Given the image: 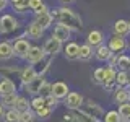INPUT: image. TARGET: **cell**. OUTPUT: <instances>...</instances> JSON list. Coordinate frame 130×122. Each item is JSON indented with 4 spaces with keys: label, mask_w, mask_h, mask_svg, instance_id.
Here are the masks:
<instances>
[{
    "label": "cell",
    "mask_w": 130,
    "mask_h": 122,
    "mask_svg": "<svg viewBox=\"0 0 130 122\" xmlns=\"http://www.w3.org/2000/svg\"><path fill=\"white\" fill-rule=\"evenodd\" d=\"M51 15L54 16L59 23L68 26L70 29H81V28H83V21H81V18L73 10H70V8H67V7L55 8V10L51 11Z\"/></svg>",
    "instance_id": "1"
},
{
    "label": "cell",
    "mask_w": 130,
    "mask_h": 122,
    "mask_svg": "<svg viewBox=\"0 0 130 122\" xmlns=\"http://www.w3.org/2000/svg\"><path fill=\"white\" fill-rule=\"evenodd\" d=\"M20 28V21L13 15H2L0 16V34H8Z\"/></svg>",
    "instance_id": "2"
},
{
    "label": "cell",
    "mask_w": 130,
    "mask_h": 122,
    "mask_svg": "<svg viewBox=\"0 0 130 122\" xmlns=\"http://www.w3.org/2000/svg\"><path fill=\"white\" fill-rule=\"evenodd\" d=\"M78 111L83 112V114H86V116H89V117H93V119H96V120L99 119V117L104 116L103 108H101L99 104L93 103V101H86V103H83V106H81Z\"/></svg>",
    "instance_id": "3"
},
{
    "label": "cell",
    "mask_w": 130,
    "mask_h": 122,
    "mask_svg": "<svg viewBox=\"0 0 130 122\" xmlns=\"http://www.w3.org/2000/svg\"><path fill=\"white\" fill-rule=\"evenodd\" d=\"M42 49H44V52H46V55H52V57H54V55H57L60 51H62V41L54 38V36H51V38L44 42Z\"/></svg>",
    "instance_id": "4"
},
{
    "label": "cell",
    "mask_w": 130,
    "mask_h": 122,
    "mask_svg": "<svg viewBox=\"0 0 130 122\" xmlns=\"http://www.w3.org/2000/svg\"><path fill=\"white\" fill-rule=\"evenodd\" d=\"M13 49H15V55L16 57H20V59H26V54H28V51L31 49V44H29L28 39H24L23 36H20V38L15 41Z\"/></svg>",
    "instance_id": "5"
},
{
    "label": "cell",
    "mask_w": 130,
    "mask_h": 122,
    "mask_svg": "<svg viewBox=\"0 0 130 122\" xmlns=\"http://www.w3.org/2000/svg\"><path fill=\"white\" fill-rule=\"evenodd\" d=\"M83 103H85L83 96H81L80 93H76V91H70L67 95V98H65V106H67L68 109H72V111L80 109L81 106H83Z\"/></svg>",
    "instance_id": "6"
},
{
    "label": "cell",
    "mask_w": 130,
    "mask_h": 122,
    "mask_svg": "<svg viewBox=\"0 0 130 122\" xmlns=\"http://www.w3.org/2000/svg\"><path fill=\"white\" fill-rule=\"evenodd\" d=\"M46 57V52H44V49L42 47H39V46H31V49L28 51V54H26V59L24 60H28L29 64H39L41 60Z\"/></svg>",
    "instance_id": "7"
},
{
    "label": "cell",
    "mask_w": 130,
    "mask_h": 122,
    "mask_svg": "<svg viewBox=\"0 0 130 122\" xmlns=\"http://www.w3.org/2000/svg\"><path fill=\"white\" fill-rule=\"evenodd\" d=\"M34 21L38 23L39 26H42L44 29H47V28H51L52 21H54V16L51 15V11H49V10L38 11V13L34 15Z\"/></svg>",
    "instance_id": "8"
},
{
    "label": "cell",
    "mask_w": 130,
    "mask_h": 122,
    "mask_svg": "<svg viewBox=\"0 0 130 122\" xmlns=\"http://www.w3.org/2000/svg\"><path fill=\"white\" fill-rule=\"evenodd\" d=\"M68 93H70V89L65 81H55L52 85V96H55L57 99H65Z\"/></svg>",
    "instance_id": "9"
},
{
    "label": "cell",
    "mask_w": 130,
    "mask_h": 122,
    "mask_svg": "<svg viewBox=\"0 0 130 122\" xmlns=\"http://www.w3.org/2000/svg\"><path fill=\"white\" fill-rule=\"evenodd\" d=\"M44 31H46V29H44L42 26H39L36 21H31L29 24H28L24 34H26L29 39H41V38H42V34H44Z\"/></svg>",
    "instance_id": "10"
},
{
    "label": "cell",
    "mask_w": 130,
    "mask_h": 122,
    "mask_svg": "<svg viewBox=\"0 0 130 122\" xmlns=\"http://www.w3.org/2000/svg\"><path fill=\"white\" fill-rule=\"evenodd\" d=\"M70 33H72V29L68 26H65V24H62V23H57L52 36L57 38V39H60L62 42H67V39H70Z\"/></svg>",
    "instance_id": "11"
},
{
    "label": "cell",
    "mask_w": 130,
    "mask_h": 122,
    "mask_svg": "<svg viewBox=\"0 0 130 122\" xmlns=\"http://www.w3.org/2000/svg\"><path fill=\"white\" fill-rule=\"evenodd\" d=\"M44 75H38L34 80L31 81V83H28V85H24V89H26L29 95H34V96H38L39 95V89H41V86L44 85Z\"/></svg>",
    "instance_id": "12"
},
{
    "label": "cell",
    "mask_w": 130,
    "mask_h": 122,
    "mask_svg": "<svg viewBox=\"0 0 130 122\" xmlns=\"http://www.w3.org/2000/svg\"><path fill=\"white\" fill-rule=\"evenodd\" d=\"M13 93H16V85L13 80H10V78L0 80V98L7 96V95H13Z\"/></svg>",
    "instance_id": "13"
},
{
    "label": "cell",
    "mask_w": 130,
    "mask_h": 122,
    "mask_svg": "<svg viewBox=\"0 0 130 122\" xmlns=\"http://www.w3.org/2000/svg\"><path fill=\"white\" fill-rule=\"evenodd\" d=\"M109 47H111V51L114 54H119V52H124V49L127 47V42H125V38H122V36H114L111 39V42H109Z\"/></svg>",
    "instance_id": "14"
},
{
    "label": "cell",
    "mask_w": 130,
    "mask_h": 122,
    "mask_svg": "<svg viewBox=\"0 0 130 122\" xmlns=\"http://www.w3.org/2000/svg\"><path fill=\"white\" fill-rule=\"evenodd\" d=\"M15 55V49L13 44L8 41H2L0 42V60H8Z\"/></svg>",
    "instance_id": "15"
},
{
    "label": "cell",
    "mask_w": 130,
    "mask_h": 122,
    "mask_svg": "<svg viewBox=\"0 0 130 122\" xmlns=\"http://www.w3.org/2000/svg\"><path fill=\"white\" fill-rule=\"evenodd\" d=\"M63 55L67 57L68 60L78 59V55H80V46L76 42H68L67 46H65V49H63Z\"/></svg>",
    "instance_id": "16"
},
{
    "label": "cell",
    "mask_w": 130,
    "mask_h": 122,
    "mask_svg": "<svg viewBox=\"0 0 130 122\" xmlns=\"http://www.w3.org/2000/svg\"><path fill=\"white\" fill-rule=\"evenodd\" d=\"M112 54H114V52L111 51V47L106 46V44H101V46H98L96 52H94L96 59L101 60V62H106V60H109V59L112 57Z\"/></svg>",
    "instance_id": "17"
},
{
    "label": "cell",
    "mask_w": 130,
    "mask_h": 122,
    "mask_svg": "<svg viewBox=\"0 0 130 122\" xmlns=\"http://www.w3.org/2000/svg\"><path fill=\"white\" fill-rule=\"evenodd\" d=\"M36 77H38V72L34 70V67H26V68H23V70H21V73H20V80H21L23 86H24V85H28V83H31Z\"/></svg>",
    "instance_id": "18"
},
{
    "label": "cell",
    "mask_w": 130,
    "mask_h": 122,
    "mask_svg": "<svg viewBox=\"0 0 130 122\" xmlns=\"http://www.w3.org/2000/svg\"><path fill=\"white\" fill-rule=\"evenodd\" d=\"M130 31V24L128 21H125V20H117L116 23H114V33H116L117 36H122V38H125V36L128 34Z\"/></svg>",
    "instance_id": "19"
},
{
    "label": "cell",
    "mask_w": 130,
    "mask_h": 122,
    "mask_svg": "<svg viewBox=\"0 0 130 122\" xmlns=\"http://www.w3.org/2000/svg\"><path fill=\"white\" fill-rule=\"evenodd\" d=\"M103 39H104L103 33L98 31V29H93L88 34V44L89 46H101V44H103Z\"/></svg>",
    "instance_id": "20"
},
{
    "label": "cell",
    "mask_w": 130,
    "mask_h": 122,
    "mask_svg": "<svg viewBox=\"0 0 130 122\" xmlns=\"http://www.w3.org/2000/svg\"><path fill=\"white\" fill-rule=\"evenodd\" d=\"M114 99H116V103H119V104H125L130 99V93L124 86H120V88L116 89V96H114Z\"/></svg>",
    "instance_id": "21"
},
{
    "label": "cell",
    "mask_w": 130,
    "mask_h": 122,
    "mask_svg": "<svg viewBox=\"0 0 130 122\" xmlns=\"http://www.w3.org/2000/svg\"><path fill=\"white\" fill-rule=\"evenodd\" d=\"M20 111H16L15 108L8 109V111H5V114H3V122H20Z\"/></svg>",
    "instance_id": "22"
},
{
    "label": "cell",
    "mask_w": 130,
    "mask_h": 122,
    "mask_svg": "<svg viewBox=\"0 0 130 122\" xmlns=\"http://www.w3.org/2000/svg\"><path fill=\"white\" fill-rule=\"evenodd\" d=\"M15 109H16V111H20V112L28 111V109H31V101H28L24 96H18L16 104H15Z\"/></svg>",
    "instance_id": "23"
},
{
    "label": "cell",
    "mask_w": 130,
    "mask_h": 122,
    "mask_svg": "<svg viewBox=\"0 0 130 122\" xmlns=\"http://www.w3.org/2000/svg\"><path fill=\"white\" fill-rule=\"evenodd\" d=\"M91 55H93V47L89 44L80 46V55H78L80 60H88V59H91Z\"/></svg>",
    "instance_id": "24"
},
{
    "label": "cell",
    "mask_w": 130,
    "mask_h": 122,
    "mask_svg": "<svg viewBox=\"0 0 130 122\" xmlns=\"http://www.w3.org/2000/svg\"><path fill=\"white\" fill-rule=\"evenodd\" d=\"M116 77H117V73L116 70H114V67H107L106 68V72H104V86L106 85H112L114 81H116Z\"/></svg>",
    "instance_id": "25"
},
{
    "label": "cell",
    "mask_w": 130,
    "mask_h": 122,
    "mask_svg": "<svg viewBox=\"0 0 130 122\" xmlns=\"http://www.w3.org/2000/svg\"><path fill=\"white\" fill-rule=\"evenodd\" d=\"M16 99H18V95L16 93H13V95H7V96H2V103L5 108L8 109H11V108H15V104H16Z\"/></svg>",
    "instance_id": "26"
},
{
    "label": "cell",
    "mask_w": 130,
    "mask_h": 122,
    "mask_svg": "<svg viewBox=\"0 0 130 122\" xmlns=\"http://www.w3.org/2000/svg\"><path fill=\"white\" fill-rule=\"evenodd\" d=\"M44 106H46V101H44V98L42 96H34V98H32V99H31V109H32V111H39V109L41 108H44Z\"/></svg>",
    "instance_id": "27"
},
{
    "label": "cell",
    "mask_w": 130,
    "mask_h": 122,
    "mask_svg": "<svg viewBox=\"0 0 130 122\" xmlns=\"http://www.w3.org/2000/svg\"><path fill=\"white\" fill-rule=\"evenodd\" d=\"M52 111H54V109H51L49 106H44V108H41L39 111H36V117H38V119H41V120H46V119H49V117H51Z\"/></svg>",
    "instance_id": "28"
},
{
    "label": "cell",
    "mask_w": 130,
    "mask_h": 122,
    "mask_svg": "<svg viewBox=\"0 0 130 122\" xmlns=\"http://www.w3.org/2000/svg\"><path fill=\"white\" fill-rule=\"evenodd\" d=\"M29 8H31L32 11H34V13L47 10V7L44 5V2H42V0H29Z\"/></svg>",
    "instance_id": "29"
},
{
    "label": "cell",
    "mask_w": 130,
    "mask_h": 122,
    "mask_svg": "<svg viewBox=\"0 0 130 122\" xmlns=\"http://www.w3.org/2000/svg\"><path fill=\"white\" fill-rule=\"evenodd\" d=\"M116 81H117V85H119V86H125V85H128L130 83V78H128L127 72H125V70H120L119 73H117V77H116Z\"/></svg>",
    "instance_id": "30"
},
{
    "label": "cell",
    "mask_w": 130,
    "mask_h": 122,
    "mask_svg": "<svg viewBox=\"0 0 130 122\" xmlns=\"http://www.w3.org/2000/svg\"><path fill=\"white\" fill-rule=\"evenodd\" d=\"M34 119H36V112L32 109H28V111L20 114V122H34Z\"/></svg>",
    "instance_id": "31"
},
{
    "label": "cell",
    "mask_w": 130,
    "mask_h": 122,
    "mask_svg": "<svg viewBox=\"0 0 130 122\" xmlns=\"http://www.w3.org/2000/svg\"><path fill=\"white\" fill-rule=\"evenodd\" d=\"M120 120H122V117H120L119 111H109L104 116V122H120Z\"/></svg>",
    "instance_id": "32"
},
{
    "label": "cell",
    "mask_w": 130,
    "mask_h": 122,
    "mask_svg": "<svg viewBox=\"0 0 130 122\" xmlns=\"http://www.w3.org/2000/svg\"><path fill=\"white\" fill-rule=\"evenodd\" d=\"M15 8V11H18V13H23L24 10H28L29 8V0H20V2H16L11 5Z\"/></svg>",
    "instance_id": "33"
},
{
    "label": "cell",
    "mask_w": 130,
    "mask_h": 122,
    "mask_svg": "<svg viewBox=\"0 0 130 122\" xmlns=\"http://www.w3.org/2000/svg\"><path fill=\"white\" fill-rule=\"evenodd\" d=\"M117 65H119L122 70L130 68V57H127V55H117Z\"/></svg>",
    "instance_id": "34"
},
{
    "label": "cell",
    "mask_w": 130,
    "mask_h": 122,
    "mask_svg": "<svg viewBox=\"0 0 130 122\" xmlns=\"http://www.w3.org/2000/svg\"><path fill=\"white\" fill-rule=\"evenodd\" d=\"M119 114H120V117H122V119H127V120H130V104H128V103L120 104V108H119Z\"/></svg>",
    "instance_id": "35"
},
{
    "label": "cell",
    "mask_w": 130,
    "mask_h": 122,
    "mask_svg": "<svg viewBox=\"0 0 130 122\" xmlns=\"http://www.w3.org/2000/svg\"><path fill=\"white\" fill-rule=\"evenodd\" d=\"M49 95H52V85L51 83H47V81H44V85L41 86L39 89V96H42V98H46Z\"/></svg>",
    "instance_id": "36"
},
{
    "label": "cell",
    "mask_w": 130,
    "mask_h": 122,
    "mask_svg": "<svg viewBox=\"0 0 130 122\" xmlns=\"http://www.w3.org/2000/svg\"><path fill=\"white\" fill-rule=\"evenodd\" d=\"M104 72H106V68H96L94 70L93 78H94L96 83H104Z\"/></svg>",
    "instance_id": "37"
},
{
    "label": "cell",
    "mask_w": 130,
    "mask_h": 122,
    "mask_svg": "<svg viewBox=\"0 0 130 122\" xmlns=\"http://www.w3.org/2000/svg\"><path fill=\"white\" fill-rule=\"evenodd\" d=\"M44 101H46V106H49L51 109H55L57 108V103H59V99H57L55 96H52V95H49L44 98Z\"/></svg>",
    "instance_id": "38"
},
{
    "label": "cell",
    "mask_w": 130,
    "mask_h": 122,
    "mask_svg": "<svg viewBox=\"0 0 130 122\" xmlns=\"http://www.w3.org/2000/svg\"><path fill=\"white\" fill-rule=\"evenodd\" d=\"M76 122H98V120L86 116V114H83V112H80V114H76Z\"/></svg>",
    "instance_id": "39"
},
{
    "label": "cell",
    "mask_w": 130,
    "mask_h": 122,
    "mask_svg": "<svg viewBox=\"0 0 130 122\" xmlns=\"http://www.w3.org/2000/svg\"><path fill=\"white\" fill-rule=\"evenodd\" d=\"M62 122H76V116L75 114H63V117H62Z\"/></svg>",
    "instance_id": "40"
},
{
    "label": "cell",
    "mask_w": 130,
    "mask_h": 122,
    "mask_svg": "<svg viewBox=\"0 0 130 122\" xmlns=\"http://www.w3.org/2000/svg\"><path fill=\"white\" fill-rule=\"evenodd\" d=\"M8 2H10V0H0V11H2V10H5V8H7Z\"/></svg>",
    "instance_id": "41"
},
{
    "label": "cell",
    "mask_w": 130,
    "mask_h": 122,
    "mask_svg": "<svg viewBox=\"0 0 130 122\" xmlns=\"http://www.w3.org/2000/svg\"><path fill=\"white\" fill-rule=\"evenodd\" d=\"M3 114H5V106L0 103V117H3Z\"/></svg>",
    "instance_id": "42"
},
{
    "label": "cell",
    "mask_w": 130,
    "mask_h": 122,
    "mask_svg": "<svg viewBox=\"0 0 130 122\" xmlns=\"http://www.w3.org/2000/svg\"><path fill=\"white\" fill-rule=\"evenodd\" d=\"M63 3H72V2H75V0H62Z\"/></svg>",
    "instance_id": "43"
},
{
    "label": "cell",
    "mask_w": 130,
    "mask_h": 122,
    "mask_svg": "<svg viewBox=\"0 0 130 122\" xmlns=\"http://www.w3.org/2000/svg\"><path fill=\"white\" fill-rule=\"evenodd\" d=\"M16 2H20V0H10V3L13 5V3H16Z\"/></svg>",
    "instance_id": "44"
},
{
    "label": "cell",
    "mask_w": 130,
    "mask_h": 122,
    "mask_svg": "<svg viewBox=\"0 0 130 122\" xmlns=\"http://www.w3.org/2000/svg\"><path fill=\"white\" fill-rule=\"evenodd\" d=\"M120 122H130V120H127V119H122V120H120Z\"/></svg>",
    "instance_id": "45"
},
{
    "label": "cell",
    "mask_w": 130,
    "mask_h": 122,
    "mask_svg": "<svg viewBox=\"0 0 130 122\" xmlns=\"http://www.w3.org/2000/svg\"><path fill=\"white\" fill-rule=\"evenodd\" d=\"M128 24H130V21H128Z\"/></svg>",
    "instance_id": "46"
},
{
    "label": "cell",
    "mask_w": 130,
    "mask_h": 122,
    "mask_svg": "<svg viewBox=\"0 0 130 122\" xmlns=\"http://www.w3.org/2000/svg\"><path fill=\"white\" fill-rule=\"evenodd\" d=\"M128 85H130V83H128Z\"/></svg>",
    "instance_id": "47"
}]
</instances>
